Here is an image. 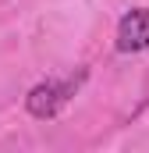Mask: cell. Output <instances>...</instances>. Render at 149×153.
<instances>
[{
  "label": "cell",
  "mask_w": 149,
  "mask_h": 153,
  "mask_svg": "<svg viewBox=\"0 0 149 153\" xmlns=\"http://www.w3.org/2000/svg\"><path fill=\"white\" fill-rule=\"evenodd\" d=\"M74 85H78V78H68V82H39L36 89L29 93V100H25L29 114L32 117H53L64 107V100L74 93Z\"/></svg>",
  "instance_id": "6da1fadb"
},
{
  "label": "cell",
  "mask_w": 149,
  "mask_h": 153,
  "mask_svg": "<svg viewBox=\"0 0 149 153\" xmlns=\"http://www.w3.org/2000/svg\"><path fill=\"white\" fill-rule=\"evenodd\" d=\"M146 46H149V7H135L117 25V50L121 53H139Z\"/></svg>",
  "instance_id": "7a4b0ae2"
}]
</instances>
